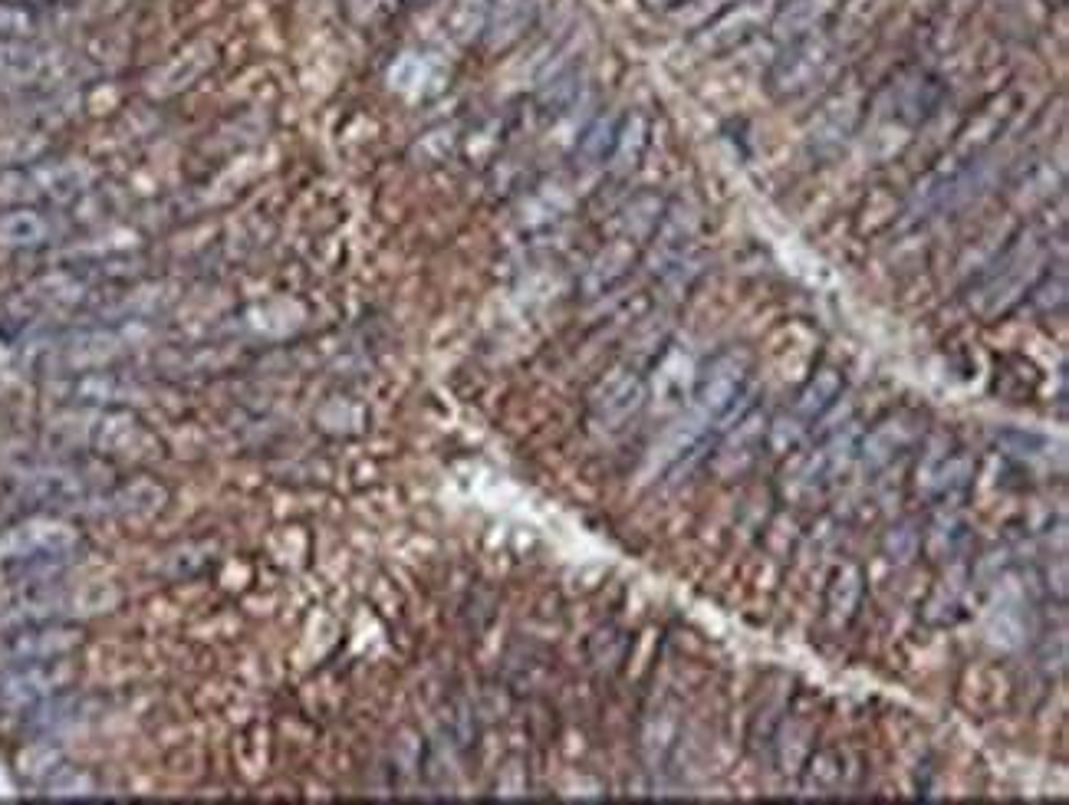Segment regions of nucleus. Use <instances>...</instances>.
<instances>
[{"label":"nucleus","mask_w":1069,"mask_h":805,"mask_svg":"<svg viewBox=\"0 0 1069 805\" xmlns=\"http://www.w3.org/2000/svg\"><path fill=\"white\" fill-rule=\"evenodd\" d=\"M843 53L846 36L843 30H830V23L797 39H787L767 72V89L777 99H800L843 69Z\"/></svg>","instance_id":"nucleus-1"},{"label":"nucleus","mask_w":1069,"mask_h":805,"mask_svg":"<svg viewBox=\"0 0 1069 805\" xmlns=\"http://www.w3.org/2000/svg\"><path fill=\"white\" fill-rule=\"evenodd\" d=\"M1047 240H1040L1037 234H1021L978 280V286L971 290V306L984 316V319H998L1004 313H1011L1037 283V276L1047 270Z\"/></svg>","instance_id":"nucleus-2"},{"label":"nucleus","mask_w":1069,"mask_h":805,"mask_svg":"<svg viewBox=\"0 0 1069 805\" xmlns=\"http://www.w3.org/2000/svg\"><path fill=\"white\" fill-rule=\"evenodd\" d=\"M53 428L82 447H92L109 457H138L151 444L145 428L128 411H102V408H79L66 411L53 421Z\"/></svg>","instance_id":"nucleus-3"},{"label":"nucleus","mask_w":1069,"mask_h":805,"mask_svg":"<svg viewBox=\"0 0 1069 805\" xmlns=\"http://www.w3.org/2000/svg\"><path fill=\"white\" fill-rule=\"evenodd\" d=\"M751 375V359L744 349H724L718 352L698 375L695 385V408L711 418V424H721L734 405L744 398V385Z\"/></svg>","instance_id":"nucleus-4"},{"label":"nucleus","mask_w":1069,"mask_h":805,"mask_svg":"<svg viewBox=\"0 0 1069 805\" xmlns=\"http://www.w3.org/2000/svg\"><path fill=\"white\" fill-rule=\"evenodd\" d=\"M774 10H777V3H767V0H734L721 13H714L705 26H698L695 49L701 56H721L728 49H738L751 36H757L761 30L770 26Z\"/></svg>","instance_id":"nucleus-5"},{"label":"nucleus","mask_w":1069,"mask_h":805,"mask_svg":"<svg viewBox=\"0 0 1069 805\" xmlns=\"http://www.w3.org/2000/svg\"><path fill=\"white\" fill-rule=\"evenodd\" d=\"M79 546V533L49 517L26 520L0 536V559L7 563H30V559H63Z\"/></svg>","instance_id":"nucleus-6"},{"label":"nucleus","mask_w":1069,"mask_h":805,"mask_svg":"<svg viewBox=\"0 0 1069 805\" xmlns=\"http://www.w3.org/2000/svg\"><path fill=\"white\" fill-rule=\"evenodd\" d=\"M82 645V635L59 622H36V625H16V632L0 638V661L16 665H36V661H56L69 658Z\"/></svg>","instance_id":"nucleus-7"},{"label":"nucleus","mask_w":1069,"mask_h":805,"mask_svg":"<svg viewBox=\"0 0 1069 805\" xmlns=\"http://www.w3.org/2000/svg\"><path fill=\"white\" fill-rule=\"evenodd\" d=\"M649 401V385L645 378L635 372V369H612L606 372L593 395H589V408H593V418L606 428H622L629 424Z\"/></svg>","instance_id":"nucleus-8"},{"label":"nucleus","mask_w":1069,"mask_h":805,"mask_svg":"<svg viewBox=\"0 0 1069 805\" xmlns=\"http://www.w3.org/2000/svg\"><path fill=\"white\" fill-rule=\"evenodd\" d=\"M125 352V342L112 329H82L53 345L46 365L59 375H82L112 365Z\"/></svg>","instance_id":"nucleus-9"},{"label":"nucleus","mask_w":1069,"mask_h":805,"mask_svg":"<svg viewBox=\"0 0 1069 805\" xmlns=\"http://www.w3.org/2000/svg\"><path fill=\"white\" fill-rule=\"evenodd\" d=\"M72 681V668L66 658L56 661H36V665H16L3 681H0V704L3 707H30L63 684Z\"/></svg>","instance_id":"nucleus-10"},{"label":"nucleus","mask_w":1069,"mask_h":805,"mask_svg":"<svg viewBox=\"0 0 1069 805\" xmlns=\"http://www.w3.org/2000/svg\"><path fill=\"white\" fill-rule=\"evenodd\" d=\"M217 63V49L207 43V39H198V43H191V46H184L178 56H171L165 66H158L151 76H148V82H145V89L155 95V99H168V95H178V92H184V89H191L211 66Z\"/></svg>","instance_id":"nucleus-11"},{"label":"nucleus","mask_w":1069,"mask_h":805,"mask_svg":"<svg viewBox=\"0 0 1069 805\" xmlns=\"http://www.w3.org/2000/svg\"><path fill=\"white\" fill-rule=\"evenodd\" d=\"M56 56L30 39H0V82L13 89L40 86L56 72Z\"/></svg>","instance_id":"nucleus-12"},{"label":"nucleus","mask_w":1069,"mask_h":805,"mask_svg":"<svg viewBox=\"0 0 1069 805\" xmlns=\"http://www.w3.org/2000/svg\"><path fill=\"white\" fill-rule=\"evenodd\" d=\"M26 171H30V181H33V194L36 197H46V201H72L95 178V171L86 161H79V158H69V161H33Z\"/></svg>","instance_id":"nucleus-13"},{"label":"nucleus","mask_w":1069,"mask_h":805,"mask_svg":"<svg viewBox=\"0 0 1069 805\" xmlns=\"http://www.w3.org/2000/svg\"><path fill=\"white\" fill-rule=\"evenodd\" d=\"M711 428H714L711 418L701 415V411L691 405V411H685V415H682L672 428H665V434L655 441V447H652V467H655V470H665V467L682 464V457H688L691 451H698V444L708 438Z\"/></svg>","instance_id":"nucleus-14"},{"label":"nucleus","mask_w":1069,"mask_h":805,"mask_svg":"<svg viewBox=\"0 0 1069 805\" xmlns=\"http://www.w3.org/2000/svg\"><path fill=\"white\" fill-rule=\"evenodd\" d=\"M846 0H787V3H777L774 16H770V26L777 39H797L810 30H820L826 26L840 10H843Z\"/></svg>","instance_id":"nucleus-15"},{"label":"nucleus","mask_w":1069,"mask_h":805,"mask_svg":"<svg viewBox=\"0 0 1069 805\" xmlns=\"http://www.w3.org/2000/svg\"><path fill=\"white\" fill-rule=\"evenodd\" d=\"M859 95L856 92H840V95H833L826 105H823V112L813 118V128H810V145H813V151H833V148H840L849 135H853V128H856V122H859Z\"/></svg>","instance_id":"nucleus-16"},{"label":"nucleus","mask_w":1069,"mask_h":805,"mask_svg":"<svg viewBox=\"0 0 1069 805\" xmlns=\"http://www.w3.org/2000/svg\"><path fill=\"white\" fill-rule=\"evenodd\" d=\"M639 240H632V237H626V234H619L616 240H609L596 257H593V263H589V270L583 273V290H586V296H599V293H606L609 286H616L629 270H632V263H635V257H639Z\"/></svg>","instance_id":"nucleus-17"},{"label":"nucleus","mask_w":1069,"mask_h":805,"mask_svg":"<svg viewBox=\"0 0 1069 805\" xmlns=\"http://www.w3.org/2000/svg\"><path fill=\"white\" fill-rule=\"evenodd\" d=\"M886 99L892 102L899 122H905V125H919V122H922V118L938 105V99H942V86H938V79L929 76V72H909V76H902V79L889 89Z\"/></svg>","instance_id":"nucleus-18"},{"label":"nucleus","mask_w":1069,"mask_h":805,"mask_svg":"<svg viewBox=\"0 0 1069 805\" xmlns=\"http://www.w3.org/2000/svg\"><path fill=\"white\" fill-rule=\"evenodd\" d=\"M56 234L53 220L36 207H7L0 211V247L7 250H33L49 243Z\"/></svg>","instance_id":"nucleus-19"},{"label":"nucleus","mask_w":1069,"mask_h":805,"mask_svg":"<svg viewBox=\"0 0 1069 805\" xmlns=\"http://www.w3.org/2000/svg\"><path fill=\"white\" fill-rule=\"evenodd\" d=\"M533 16H537L533 0H494L481 33L491 49H504L524 36V30L533 23Z\"/></svg>","instance_id":"nucleus-20"},{"label":"nucleus","mask_w":1069,"mask_h":805,"mask_svg":"<svg viewBox=\"0 0 1069 805\" xmlns=\"http://www.w3.org/2000/svg\"><path fill=\"white\" fill-rule=\"evenodd\" d=\"M840 395H843V375H840V369H820L800 388V395L794 401V415L803 418L807 424H813V421H820L840 401Z\"/></svg>","instance_id":"nucleus-21"},{"label":"nucleus","mask_w":1069,"mask_h":805,"mask_svg":"<svg viewBox=\"0 0 1069 805\" xmlns=\"http://www.w3.org/2000/svg\"><path fill=\"white\" fill-rule=\"evenodd\" d=\"M912 441V431L909 424L902 421H886L879 424L876 431H869L859 444V457H863V467L866 470H882L896 461V454Z\"/></svg>","instance_id":"nucleus-22"},{"label":"nucleus","mask_w":1069,"mask_h":805,"mask_svg":"<svg viewBox=\"0 0 1069 805\" xmlns=\"http://www.w3.org/2000/svg\"><path fill=\"white\" fill-rule=\"evenodd\" d=\"M863 602V569L856 563H846L833 582H830V592H826V615L836 628L849 625V619L856 615Z\"/></svg>","instance_id":"nucleus-23"},{"label":"nucleus","mask_w":1069,"mask_h":805,"mask_svg":"<svg viewBox=\"0 0 1069 805\" xmlns=\"http://www.w3.org/2000/svg\"><path fill=\"white\" fill-rule=\"evenodd\" d=\"M764 434H767V418H764V411H757V408H747L741 418H738V428L731 431V438L721 444V451H718V467H724L731 457H738V470L754 457V447L764 441Z\"/></svg>","instance_id":"nucleus-24"},{"label":"nucleus","mask_w":1069,"mask_h":805,"mask_svg":"<svg viewBox=\"0 0 1069 805\" xmlns=\"http://www.w3.org/2000/svg\"><path fill=\"white\" fill-rule=\"evenodd\" d=\"M645 141H649V122L645 115L632 112L629 118L619 122V132H616V141H612V151H609V165L616 174H626L639 165L642 151H645Z\"/></svg>","instance_id":"nucleus-25"},{"label":"nucleus","mask_w":1069,"mask_h":805,"mask_svg":"<svg viewBox=\"0 0 1069 805\" xmlns=\"http://www.w3.org/2000/svg\"><path fill=\"white\" fill-rule=\"evenodd\" d=\"M165 503V490L151 480H132L125 484L115 497H112V513L125 517V520H145L151 513H158Z\"/></svg>","instance_id":"nucleus-26"},{"label":"nucleus","mask_w":1069,"mask_h":805,"mask_svg":"<svg viewBox=\"0 0 1069 805\" xmlns=\"http://www.w3.org/2000/svg\"><path fill=\"white\" fill-rule=\"evenodd\" d=\"M49 148L43 132H0V171L26 168Z\"/></svg>","instance_id":"nucleus-27"},{"label":"nucleus","mask_w":1069,"mask_h":805,"mask_svg":"<svg viewBox=\"0 0 1069 805\" xmlns=\"http://www.w3.org/2000/svg\"><path fill=\"white\" fill-rule=\"evenodd\" d=\"M69 395L79 398V401H92V405L99 401V405H105V401H128L135 395V388L125 385V382H119V378H112V375H105V372H82L69 385Z\"/></svg>","instance_id":"nucleus-28"},{"label":"nucleus","mask_w":1069,"mask_h":805,"mask_svg":"<svg viewBox=\"0 0 1069 805\" xmlns=\"http://www.w3.org/2000/svg\"><path fill=\"white\" fill-rule=\"evenodd\" d=\"M30 296L46 303V306H72L86 296L82 280H76L72 273H49L43 280H36L30 286Z\"/></svg>","instance_id":"nucleus-29"},{"label":"nucleus","mask_w":1069,"mask_h":805,"mask_svg":"<svg viewBox=\"0 0 1069 805\" xmlns=\"http://www.w3.org/2000/svg\"><path fill=\"white\" fill-rule=\"evenodd\" d=\"M616 132H619V122H616L612 115H599V118L586 128V135H583V141H579V155H583V161H586V165H603V161H609V151H612Z\"/></svg>","instance_id":"nucleus-30"},{"label":"nucleus","mask_w":1069,"mask_h":805,"mask_svg":"<svg viewBox=\"0 0 1069 805\" xmlns=\"http://www.w3.org/2000/svg\"><path fill=\"white\" fill-rule=\"evenodd\" d=\"M1027 296L1034 299V306L1040 313H1060L1067 306V270H1064V263L1057 267V273H1054V267H1047L1037 276V283L1031 286Z\"/></svg>","instance_id":"nucleus-31"},{"label":"nucleus","mask_w":1069,"mask_h":805,"mask_svg":"<svg viewBox=\"0 0 1069 805\" xmlns=\"http://www.w3.org/2000/svg\"><path fill=\"white\" fill-rule=\"evenodd\" d=\"M810 424L803 418H797L794 411H784L777 415L774 421H767V444L774 447V454H790L803 438H807Z\"/></svg>","instance_id":"nucleus-32"},{"label":"nucleus","mask_w":1069,"mask_h":805,"mask_svg":"<svg viewBox=\"0 0 1069 805\" xmlns=\"http://www.w3.org/2000/svg\"><path fill=\"white\" fill-rule=\"evenodd\" d=\"M971 474H975L971 457H965V454H952L945 464L935 467V474H932V490H935V494H955V490L968 487Z\"/></svg>","instance_id":"nucleus-33"},{"label":"nucleus","mask_w":1069,"mask_h":805,"mask_svg":"<svg viewBox=\"0 0 1069 805\" xmlns=\"http://www.w3.org/2000/svg\"><path fill=\"white\" fill-rule=\"evenodd\" d=\"M36 20L20 3H0V39H26Z\"/></svg>","instance_id":"nucleus-34"},{"label":"nucleus","mask_w":1069,"mask_h":805,"mask_svg":"<svg viewBox=\"0 0 1069 805\" xmlns=\"http://www.w3.org/2000/svg\"><path fill=\"white\" fill-rule=\"evenodd\" d=\"M494 0H461L458 10H454V26H458V36H474L484 30V20H487V10H491Z\"/></svg>","instance_id":"nucleus-35"},{"label":"nucleus","mask_w":1069,"mask_h":805,"mask_svg":"<svg viewBox=\"0 0 1069 805\" xmlns=\"http://www.w3.org/2000/svg\"><path fill=\"white\" fill-rule=\"evenodd\" d=\"M645 3H649V10L675 13V10H682V7H688V3H695V0H645Z\"/></svg>","instance_id":"nucleus-36"}]
</instances>
